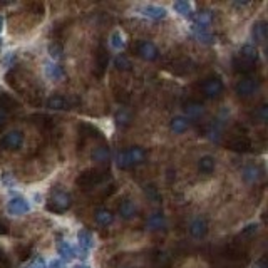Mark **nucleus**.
Here are the masks:
<instances>
[{"mask_svg":"<svg viewBox=\"0 0 268 268\" xmlns=\"http://www.w3.org/2000/svg\"><path fill=\"white\" fill-rule=\"evenodd\" d=\"M146 159V151L139 146H133L126 151H121L117 154V166L121 169H131L134 166H139Z\"/></svg>","mask_w":268,"mask_h":268,"instance_id":"nucleus-2","label":"nucleus"},{"mask_svg":"<svg viewBox=\"0 0 268 268\" xmlns=\"http://www.w3.org/2000/svg\"><path fill=\"white\" fill-rule=\"evenodd\" d=\"M72 205V198L69 193H66V191L62 190H57L54 191L52 194H50V198L47 199V210L50 213H55V215H62L66 213L67 210L71 208Z\"/></svg>","mask_w":268,"mask_h":268,"instance_id":"nucleus-4","label":"nucleus"},{"mask_svg":"<svg viewBox=\"0 0 268 268\" xmlns=\"http://www.w3.org/2000/svg\"><path fill=\"white\" fill-rule=\"evenodd\" d=\"M92 161H96V163L99 164H106L109 161V148L108 146H97L92 150V154H91Z\"/></svg>","mask_w":268,"mask_h":268,"instance_id":"nucleus-26","label":"nucleus"},{"mask_svg":"<svg viewBox=\"0 0 268 268\" xmlns=\"http://www.w3.org/2000/svg\"><path fill=\"white\" fill-rule=\"evenodd\" d=\"M146 194L150 198L154 199V201H158V199H159V194H158V191H156L154 186H146Z\"/></svg>","mask_w":268,"mask_h":268,"instance_id":"nucleus-40","label":"nucleus"},{"mask_svg":"<svg viewBox=\"0 0 268 268\" xmlns=\"http://www.w3.org/2000/svg\"><path fill=\"white\" fill-rule=\"evenodd\" d=\"M79 133L82 138H91V139H99V141H103L104 136L101 133L99 129H97L96 126L92 124H80L79 126Z\"/></svg>","mask_w":268,"mask_h":268,"instance_id":"nucleus-23","label":"nucleus"},{"mask_svg":"<svg viewBox=\"0 0 268 268\" xmlns=\"http://www.w3.org/2000/svg\"><path fill=\"white\" fill-rule=\"evenodd\" d=\"M0 265H7V257L2 250H0Z\"/></svg>","mask_w":268,"mask_h":268,"instance_id":"nucleus-45","label":"nucleus"},{"mask_svg":"<svg viewBox=\"0 0 268 268\" xmlns=\"http://www.w3.org/2000/svg\"><path fill=\"white\" fill-rule=\"evenodd\" d=\"M252 34H253V39L257 44H263V42L267 40V24L263 22V20L262 22H257L253 25Z\"/></svg>","mask_w":268,"mask_h":268,"instance_id":"nucleus-31","label":"nucleus"},{"mask_svg":"<svg viewBox=\"0 0 268 268\" xmlns=\"http://www.w3.org/2000/svg\"><path fill=\"white\" fill-rule=\"evenodd\" d=\"M134 50H136V54H138L139 57L144 59V61H154V59H158V55H159L158 47H156V45L150 40L138 42Z\"/></svg>","mask_w":268,"mask_h":268,"instance_id":"nucleus-10","label":"nucleus"},{"mask_svg":"<svg viewBox=\"0 0 268 268\" xmlns=\"http://www.w3.org/2000/svg\"><path fill=\"white\" fill-rule=\"evenodd\" d=\"M116 122H117V126H121V127H126L127 124L131 122V113L129 111H126L124 108H121L116 113Z\"/></svg>","mask_w":268,"mask_h":268,"instance_id":"nucleus-34","label":"nucleus"},{"mask_svg":"<svg viewBox=\"0 0 268 268\" xmlns=\"http://www.w3.org/2000/svg\"><path fill=\"white\" fill-rule=\"evenodd\" d=\"M108 64H109V54L104 47L97 49L96 54V67H94V74L96 77H103L106 69H108Z\"/></svg>","mask_w":268,"mask_h":268,"instance_id":"nucleus-16","label":"nucleus"},{"mask_svg":"<svg viewBox=\"0 0 268 268\" xmlns=\"http://www.w3.org/2000/svg\"><path fill=\"white\" fill-rule=\"evenodd\" d=\"M45 76L50 79V80H59L64 77V71L61 66L54 62H47L45 64Z\"/></svg>","mask_w":268,"mask_h":268,"instance_id":"nucleus-29","label":"nucleus"},{"mask_svg":"<svg viewBox=\"0 0 268 268\" xmlns=\"http://www.w3.org/2000/svg\"><path fill=\"white\" fill-rule=\"evenodd\" d=\"M255 268H267V260L265 258H262V260H258L255 263Z\"/></svg>","mask_w":268,"mask_h":268,"instance_id":"nucleus-43","label":"nucleus"},{"mask_svg":"<svg viewBox=\"0 0 268 268\" xmlns=\"http://www.w3.org/2000/svg\"><path fill=\"white\" fill-rule=\"evenodd\" d=\"M47 268H66V265H64L62 260H52V262L49 263Z\"/></svg>","mask_w":268,"mask_h":268,"instance_id":"nucleus-42","label":"nucleus"},{"mask_svg":"<svg viewBox=\"0 0 268 268\" xmlns=\"http://www.w3.org/2000/svg\"><path fill=\"white\" fill-rule=\"evenodd\" d=\"M169 71L176 76H186L193 71V62H191L190 59H185V57L174 59V61L169 64Z\"/></svg>","mask_w":268,"mask_h":268,"instance_id":"nucleus-15","label":"nucleus"},{"mask_svg":"<svg viewBox=\"0 0 268 268\" xmlns=\"http://www.w3.org/2000/svg\"><path fill=\"white\" fill-rule=\"evenodd\" d=\"M258 86H260V80L253 76H243L235 86V92L241 99H246V97H252L255 92L258 91Z\"/></svg>","mask_w":268,"mask_h":268,"instance_id":"nucleus-6","label":"nucleus"},{"mask_svg":"<svg viewBox=\"0 0 268 268\" xmlns=\"http://www.w3.org/2000/svg\"><path fill=\"white\" fill-rule=\"evenodd\" d=\"M258 233V225H248L246 228H243V231L240 233V238H253Z\"/></svg>","mask_w":268,"mask_h":268,"instance_id":"nucleus-38","label":"nucleus"},{"mask_svg":"<svg viewBox=\"0 0 268 268\" xmlns=\"http://www.w3.org/2000/svg\"><path fill=\"white\" fill-rule=\"evenodd\" d=\"M108 171L104 169H86L76 178V185L82 190H91L108 180Z\"/></svg>","mask_w":268,"mask_h":268,"instance_id":"nucleus-3","label":"nucleus"},{"mask_svg":"<svg viewBox=\"0 0 268 268\" xmlns=\"http://www.w3.org/2000/svg\"><path fill=\"white\" fill-rule=\"evenodd\" d=\"M198 169L203 174H211L215 171V158L213 156H201L198 159Z\"/></svg>","mask_w":268,"mask_h":268,"instance_id":"nucleus-27","label":"nucleus"},{"mask_svg":"<svg viewBox=\"0 0 268 268\" xmlns=\"http://www.w3.org/2000/svg\"><path fill=\"white\" fill-rule=\"evenodd\" d=\"M79 101L76 97H66V96H59L55 94L47 99V108L54 111H64V109H72L77 106Z\"/></svg>","mask_w":268,"mask_h":268,"instance_id":"nucleus-8","label":"nucleus"},{"mask_svg":"<svg viewBox=\"0 0 268 268\" xmlns=\"http://www.w3.org/2000/svg\"><path fill=\"white\" fill-rule=\"evenodd\" d=\"M257 62H258V50L253 45H245L233 57V69L238 74L250 76L257 69Z\"/></svg>","mask_w":268,"mask_h":268,"instance_id":"nucleus-1","label":"nucleus"},{"mask_svg":"<svg viewBox=\"0 0 268 268\" xmlns=\"http://www.w3.org/2000/svg\"><path fill=\"white\" fill-rule=\"evenodd\" d=\"M188 126H190V121H188L186 117H183V116L173 117V119H171V124H169V127H171V131H173L174 134L185 133V131L188 129Z\"/></svg>","mask_w":268,"mask_h":268,"instance_id":"nucleus-28","label":"nucleus"},{"mask_svg":"<svg viewBox=\"0 0 268 268\" xmlns=\"http://www.w3.org/2000/svg\"><path fill=\"white\" fill-rule=\"evenodd\" d=\"M114 66H116V69L119 71H129L131 69V61L126 57V55H117L116 61H114Z\"/></svg>","mask_w":268,"mask_h":268,"instance_id":"nucleus-37","label":"nucleus"},{"mask_svg":"<svg viewBox=\"0 0 268 268\" xmlns=\"http://www.w3.org/2000/svg\"><path fill=\"white\" fill-rule=\"evenodd\" d=\"M227 148L235 153H250L252 151V141L246 136H236L227 143Z\"/></svg>","mask_w":268,"mask_h":268,"instance_id":"nucleus-14","label":"nucleus"},{"mask_svg":"<svg viewBox=\"0 0 268 268\" xmlns=\"http://www.w3.org/2000/svg\"><path fill=\"white\" fill-rule=\"evenodd\" d=\"M114 191H116V186H114V185H109L108 188H106V190L103 191V198H108V196H111V194H113Z\"/></svg>","mask_w":268,"mask_h":268,"instance_id":"nucleus-41","label":"nucleus"},{"mask_svg":"<svg viewBox=\"0 0 268 268\" xmlns=\"http://www.w3.org/2000/svg\"><path fill=\"white\" fill-rule=\"evenodd\" d=\"M8 231V228H7V225L3 223V221H0V235H5V233Z\"/></svg>","mask_w":268,"mask_h":268,"instance_id":"nucleus-44","label":"nucleus"},{"mask_svg":"<svg viewBox=\"0 0 268 268\" xmlns=\"http://www.w3.org/2000/svg\"><path fill=\"white\" fill-rule=\"evenodd\" d=\"M57 252L62 257V260L71 262V260H74V258H76V248L69 243V241H61L59 246H57Z\"/></svg>","mask_w":268,"mask_h":268,"instance_id":"nucleus-25","label":"nucleus"},{"mask_svg":"<svg viewBox=\"0 0 268 268\" xmlns=\"http://www.w3.org/2000/svg\"><path fill=\"white\" fill-rule=\"evenodd\" d=\"M49 54H50V57H52L54 61H59V59L62 57V54H64L62 45L59 44L57 40H52V42L49 44Z\"/></svg>","mask_w":268,"mask_h":268,"instance_id":"nucleus-35","label":"nucleus"},{"mask_svg":"<svg viewBox=\"0 0 268 268\" xmlns=\"http://www.w3.org/2000/svg\"><path fill=\"white\" fill-rule=\"evenodd\" d=\"M253 119L257 122H267L268 121V106L267 104H260L258 108H255Z\"/></svg>","mask_w":268,"mask_h":268,"instance_id":"nucleus-32","label":"nucleus"},{"mask_svg":"<svg viewBox=\"0 0 268 268\" xmlns=\"http://www.w3.org/2000/svg\"><path fill=\"white\" fill-rule=\"evenodd\" d=\"M146 228L150 231H161L166 228V218L163 213H153L148 216L146 220Z\"/></svg>","mask_w":268,"mask_h":268,"instance_id":"nucleus-21","label":"nucleus"},{"mask_svg":"<svg viewBox=\"0 0 268 268\" xmlns=\"http://www.w3.org/2000/svg\"><path fill=\"white\" fill-rule=\"evenodd\" d=\"M77 241H79V248L82 252V257L86 258L87 253L92 250L94 246V238H92V233L87 231V230H80L77 233Z\"/></svg>","mask_w":268,"mask_h":268,"instance_id":"nucleus-17","label":"nucleus"},{"mask_svg":"<svg viewBox=\"0 0 268 268\" xmlns=\"http://www.w3.org/2000/svg\"><path fill=\"white\" fill-rule=\"evenodd\" d=\"M174 10L178 12V14H181L183 17H193V8L188 2H174Z\"/></svg>","mask_w":268,"mask_h":268,"instance_id":"nucleus-33","label":"nucleus"},{"mask_svg":"<svg viewBox=\"0 0 268 268\" xmlns=\"http://www.w3.org/2000/svg\"><path fill=\"white\" fill-rule=\"evenodd\" d=\"M31 121L39 126L40 129H52L54 127L52 117L45 116V114H34V116H31Z\"/></svg>","mask_w":268,"mask_h":268,"instance_id":"nucleus-30","label":"nucleus"},{"mask_svg":"<svg viewBox=\"0 0 268 268\" xmlns=\"http://www.w3.org/2000/svg\"><path fill=\"white\" fill-rule=\"evenodd\" d=\"M17 108H19V104H17V101L14 97H10L8 94L0 96V129H2V126L7 122V119L10 116L12 111Z\"/></svg>","mask_w":268,"mask_h":268,"instance_id":"nucleus-9","label":"nucleus"},{"mask_svg":"<svg viewBox=\"0 0 268 268\" xmlns=\"http://www.w3.org/2000/svg\"><path fill=\"white\" fill-rule=\"evenodd\" d=\"M190 233H191V236L198 238V240H199V238H205L206 233H208V223H206V220H205V218H196V220L191 221Z\"/></svg>","mask_w":268,"mask_h":268,"instance_id":"nucleus-20","label":"nucleus"},{"mask_svg":"<svg viewBox=\"0 0 268 268\" xmlns=\"http://www.w3.org/2000/svg\"><path fill=\"white\" fill-rule=\"evenodd\" d=\"M117 211H119V215H121V218L131 220V218H134L136 213H138V206L134 205L133 199L126 198V199H122V201H121V205H119Z\"/></svg>","mask_w":268,"mask_h":268,"instance_id":"nucleus-19","label":"nucleus"},{"mask_svg":"<svg viewBox=\"0 0 268 268\" xmlns=\"http://www.w3.org/2000/svg\"><path fill=\"white\" fill-rule=\"evenodd\" d=\"M139 12H141L144 17L153 19V20H163V19H166V15H168L166 8L159 7V5H144L139 8Z\"/></svg>","mask_w":268,"mask_h":268,"instance_id":"nucleus-18","label":"nucleus"},{"mask_svg":"<svg viewBox=\"0 0 268 268\" xmlns=\"http://www.w3.org/2000/svg\"><path fill=\"white\" fill-rule=\"evenodd\" d=\"M225 257L231 262H245L248 258V252L246 248L241 246V243H230L225 246Z\"/></svg>","mask_w":268,"mask_h":268,"instance_id":"nucleus-11","label":"nucleus"},{"mask_svg":"<svg viewBox=\"0 0 268 268\" xmlns=\"http://www.w3.org/2000/svg\"><path fill=\"white\" fill-rule=\"evenodd\" d=\"M111 47L116 49V50H121L124 47V37H122L121 32H113L111 34Z\"/></svg>","mask_w":268,"mask_h":268,"instance_id":"nucleus-36","label":"nucleus"},{"mask_svg":"<svg viewBox=\"0 0 268 268\" xmlns=\"http://www.w3.org/2000/svg\"><path fill=\"white\" fill-rule=\"evenodd\" d=\"M94 220L97 225H101V227H109V225L114 221V215L111 213L109 210H106V208H99V210H96V213H94Z\"/></svg>","mask_w":268,"mask_h":268,"instance_id":"nucleus-24","label":"nucleus"},{"mask_svg":"<svg viewBox=\"0 0 268 268\" xmlns=\"http://www.w3.org/2000/svg\"><path fill=\"white\" fill-rule=\"evenodd\" d=\"M24 144V133L19 129L10 131L0 139V150H5V151H17L20 150Z\"/></svg>","mask_w":268,"mask_h":268,"instance_id":"nucleus-7","label":"nucleus"},{"mask_svg":"<svg viewBox=\"0 0 268 268\" xmlns=\"http://www.w3.org/2000/svg\"><path fill=\"white\" fill-rule=\"evenodd\" d=\"M7 211L10 215H24L31 211V205L29 201L22 196H14L10 201L7 203Z\"/></svg>","mask_w":268,"mask_h":268,"instance_id":"nucleus-13","label":"nucleus"},{"mask_svg":"<svg viewBox=\"0 0 268 268\" xmlns=\"http://www.w3.org/2000/svg\"><path fill=\"white\" fill-rule=\"evenodd\" d=\"M183 111H185L186 117L191 119V121H198V119L203 117L205 114V108L199 101H194V99H190V101H185L183 104Z\"/></svg>","mask_w":268,"mask_h":268,"instance_id":"nucleus-12","label":"nucleus"},{"mask_svg":"<svg viewBox=\"0 0 268 268\" xmlns=\"http://www.w3.org/2000/svg\"><path fill=\"white\" fill-rule=\"evenodd\" d=\"M74 268H89L87 265H76Z\"/></svg>","mask_w":268,"mask_h":268,"instance_id":"nucleus-47","label":"nucleus"},{"mask_svg":"<svg viewBox=\"0 0 268 268\" xmlns=\"http://www.w3.org/2000/svg\"><path fill=\"white\" fill-rule=\"evenodd\" d=\"M2 29H3V17L0 15V32H2Z\"/></svg>","mask_w":268,"mask_h":268,"instance_id":"nucleus-46","label":"nucleus"},{"mask_svg":"<svg viewBox=\"0 0 268 268\" xmlns=\"http://www.w3.org/2000/svg\"><path fill=\"white\" fill-rule=\"evenodd\" d=\"M243 178H245V181H248V183H258L262 180V176H263V171H262V168H258V166H246V168H243Z\"/></svg>","mask_w":268,"mask_h":268,"instance_id":"nucleus-22","label":"nucleus"},{"mask_svg":"<svg viewBox=\"0 0 268 268\" xmlns=\"http://www.w3.org/2000/svg\"><path fill=\"white\" fill-rule=\"evenodd\" d=\"M25 268H47V265H45V260L42 257H36L31 263H27Z\"/></svg>","mask_w":268,"mask_h":268,"instance_id":"nucleus-39","label":"nucleus"},{"mask_svg":"<svg viewBox=\"0 0 268 268\" xmlns=\"http://www.w3.org/2000/svg\"><path fill=\"white\" fill-rule=\"evenodd\" d=\"M199 91H201V94L208 97V99H216V97H220L221 94H223L225 84H223V80H221L220 76H210V77H206L201 82Z\"/></svg>","mask_w":268,"mask_h":268,"instance_id":"nucleus-5","label":"nucleus"}]
</instances>
